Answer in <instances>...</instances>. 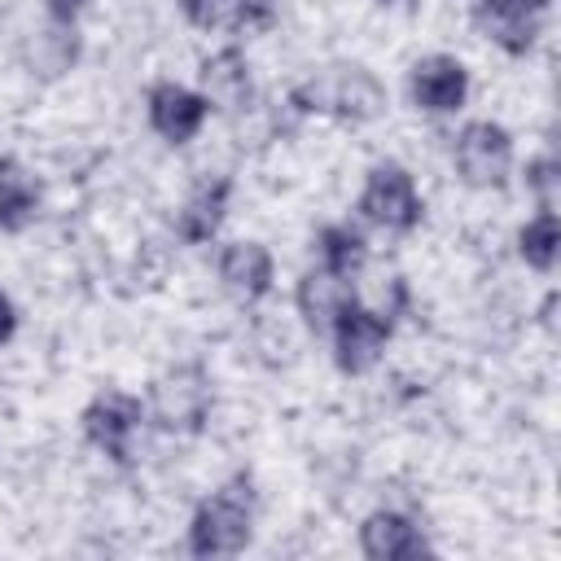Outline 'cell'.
<instances>
[{
    "label": "cell",
    "mask_w": 561,
    "mask_h": 561,
    "mask_svg": "<svg viewBox=\"0 0 561 561\" xmlns=\"http://www.w3.org/2000/svg\"><path fill=\"white\" fill-rule=\"evenodd\" d=\"M294 105L316 114H337L346 123H373L386 110V88L377 83L373 70L351 61V66H329L311 75L302 88H294Z\"/></svg>",
    "instance_id": "6da1fadb"
},
{
    "label": "cell",
    "mask_w": 561,
    "mask_h": 561,
    "mask_svg": "<svg viewBox=\"0 0 561 561\" xmlns=\"http://www.w3.org/2000/svg\"><path fill=\"white\" fill-rule=\"evenodd\" d=\"M250 530H254V495H250V482L237 478L197 504V513L188 522V552L193 557H232L250 543Z\"/></svg>",
    "instance_id": "7a4b0ae2"
},
{
    "label": "cell",
    "mask_w": 561,
    "mask_h": 561,
    "mask_svg": "<svg viewBox=\"0 0 561 561\" xmlns=\"http://www.w3.org/2000/svg\"><path fill=\"white\" fill-rule=\"evenodd\" d=\"M149 416L167 434H197L210 416V377L197 364H180L149 386Z\"/></svg>",
    "instance_id": "3957f363"
},
{
    "label": "cell",
    "mask_w": 561,
    "mask_h": 561,
    "mask_svg": "<svg viewBox=\"0 0 561 561\" xmlns=\"http://www.w3.org/2000/svg\"><path fill=\"white\" fill-rule=\"evenodd\" d=\"M451 158H456V171H460L465 184L500 188L508 180V171H513V140H508V131L500 123L473 118V123L460 127Z\"/></svg>",
    "instance_id": "277c9868"
},
{
    "label": "cell",
    "mask_w": 561,
    "mask_h": 561,
    "mask_svg": "<svg viewBox=\"0 0 561 561\" xmlns=\"http://www.w3.org/2000/svg\"><path fill=\"white\" fill-rule=\"evenodd\" d=\"M359 210H364V219H373L377 228H390V232L416 228L421 224V197H416L412 175L399 162H377L364 180Z\"/></svg>",
    "instance_id": "5b68a950"
},
{
    "label": "cell",
    "mask_w": 561,
    "mask_h": 561,
    "mask_svg": "<svg viewBox=\"0 0 561 561\" xmlns=\"http://www.w3.org/2000/svg\"><path fill=\"white\" fill-rule=\"evenodd\" d=\"M329 337H333V359L342 373H368L390 342V316H381L377 307H364V302H346L342 316L333 320Z\"/></svg>",
    "instance_id": "8992f818"
},
{
    "label": "cell",
    "mask_w": 561,
    "mask_h": 561,
    "mask_svg": "<svg viewBox=\"0 0 561 561\" xmlns=\"http://www.w3.org/2000/svg\"><path fill=\"white\" fill-rule=\"evenodd\" d=\"M206 114H210L206 96L193 92V88H184V83L162 79V83L149 88V127H153L167 145H184V140H193V136L202 131Z\"/></svg>",
    "instance_id": "52a82bcc"
},
{
    "label": "cell",
    "mask_w": 561,
    "mask_h": 561,
    "mask_svg": "<svg viewBox=\"0 0 561 561\" xmlns=\"http://www.w3.org/2000/svg\"><path fill=\"white\" fill-rule=\"evenodd\" d=\"M140 425V403L123 390H105L83 408V434L88 443H96L105 456L127 460L131 456V434Z\"/></svg>",
    "instance_id": "ba28073f"
},
{
    "label": "cell",
    "mask_w": 561,
    "mask_h": 561,
    "mask_svg": "<svg viewBox=\"0 0 561 561\" xmlns=\"http://www.w3.org/2000/svg\"><path fill=\"white\" fill-rule=\"evenodd\" d=\"M465 92H469V75H465V66L456 57L434 53V57H421L412 66V101H416V110L456 114L465 105Z\"/></svg>",
    "instance_id": "9c48e42d"
},
{
    "label": "cell",
    "mask_w": 561,
    "mask_h": 561,
    "mask_svg": "<svg viewBox=\"0 0 561 561\" xmlns=\"http://www.w3.org/2000/svg\"><path fill=\"white\" fill-rule=\"evenodd\" d=\"M202 96H206V105H215L224 114H237L250 105L254 83H250V61L241 48H219L215 57L202 61Z\"/></svg>",
    "instance_id": "30bf717a"
},
{
    "label": "cell",
    "mask_w": 561,
    "mask_h": 561,
    "mask_svg": "<svg viewBox=\"0 0 561 561\" xmlns=\"http://www.w3.org/2000/svg\"><path fill=\"white\" fill-rule=\"evenodd\" d=\"M219 280L232 298L259 302L272 289V254L259 241H228L219 250Z\"/></svg>",
    "instance_id": "8fae6325"
},
{
    "label": "cell",
    "mask_w": 561,
    "mask_h": 561,
    "mask_svg": "<svg viewBox=\"0 0 561 561\" xmlns=\"http://www.w3.org/2000/svg\"><path fill=\"white\" fill-rule=\"evenodd\" d=\"M359 548H364V557H373V561H408V557L430 552L421 526H412L403 513H390V508H377V513L364 517V526H359Z\"/></svg>",
    "instance_id": "7c38bea8"
},
{
    "label": "cell",
    "mask_w": 561,
    "mask_h": 561,
    "mask_svg": "<svg viewBox=\"0 0 561 561\" xmlns=\"http://www.w3.org/2000/svg\"><path fill=\"white\" fill-rule=\"evenodd\" d=\"M294 302H298V316L307 320V329L329 333L333 320L342 316V307L355 302V289H351L346 276H337L329 267H316V272H302L298 289H294Z\"/></svg>",
    "instance_id": "4fadbf2b"
},
{
    "label": "cell",
    "mask_w": 561,
    "mask_h": 561,
    "mask_svg": "<svg viewBox=\"0 0 561 561\" xmlns=\"http://www.w3.org/2000/svg\"><path fill=\"white\" fill-rule=\"evenodd\" d=\"M473 18H478L482 35L491 44H500L504 53H513V57H522L539 35V13L526 9L522 0H478Z\"/></svg>",
    "instance_id": "5bb4252c"
},
{
    "label": "cell",
    "mask_w": 561,
    "mask_h": 561,
    "mask_svg": "<svg viewBox=\"0 0 561 561\" xmlns=\"http://www.w3.org/2000/svg\"><path fill=\"white\" fill-rule=\"evenodd\" d=\"M180 9L202 31H267L276 18L272 0H180Z\"/></svg>",
    "instance_id": "9a60e30c"
},
{
    "label": "cell",
    "mask_w": 561,
    "mask_h": 561,
    "mask_svg": "<svg viewBox=\"0 0 561 561\" xmlns=\"http://www.w3.org/2000/svg\"><path fill=\"white\" fill-rule=\"evenodd\" d=\"M228 197H232V184H228L224 175H219V180H202V184L188 193V202L180 206V215H175V232H180L188 245L210 241V237L219 232V224H224Z\"/></svg>",
    "instance_id": "2e32d148"
},
{
    "label": "cell",
    "mask_w": 561,
    "mask_h": 561,
    "mask_svg": "<svg viewBox=\"0 0 561 561\" xmlns=\"http://www.w3.org/2000/svg\"><path fill=\"white\" fill-rule=\"evenodd\" d=\"M35 215H39V184L18 158L4 153L0 158V228L22 232L35 224Z\"/></svg>",
    "instance_id": "e0dca14e"
},
{
    "label": "cell",
    "mask_w": 561,
    "mask_h": 561,
    "mask_svg": "<svg viewBox=\"0 0 561 561\" xmlns=\"http://www.w3.org/2000/svg\"><path fill=\"white\" fill-rule=\"evenodd\" d=\"M75 61H79V35H75V26L48 22V26L31 31V39H26V66H31L39 79H57V75H66Z\"/></svg>",
    "instance_id": "ac0fdd59"
},
{
    "label": "cell",
    "mask_w": 561,
    "mask_h": 561,
    "mask_svg": "<svg viewBox=\"0 0 561 561\" xmlns=\"http://www.w3.org/2000/svg\"><path fill=\"white\" fill-rule=\"evenodd\" d=\"M316 250H320V263L337 276H355L368 259V241L351 224H324L320 237H316Z\"/></svg>",
    "instance_id": "d6986e66"
},
{
    "label": "cell",
    "mask_w": 561,
    "mask_h": 561,
    "mask_svg": "<svg viewBox=\"0 0 561 561\" xmlns=\"http://www.w3.org/2000/svg\"><path fill=\"white\" fill-rule=\"evenodd\" d=\"M517 250H522V259H526L535 272H552V267H557V254H561L557 215H552V210H539V215L517 232Z\"/></svg>",
    "instance_id": "ffe728a7"
},
{
    "label": "cell",
    "mask_w": 561,
    "mask_h": 561,
    "mask_svg": "<svg viewBox=\"0 0 561 561\" xmlns=\"http://www.w3.org/2000/svg\"><path fill=\"white\" fill-rule=\"evenodd\" d=\"M526 188L535 193V202H539V210H552L557 215V202H561V167H557V158H535V162H526Z\"/></svg>",
    "instance_id": "44dd1931"
},
{
    "label": "cell",
    "mask_w": 561,
    "mask_h": 561,
    "mask_svg": "<svg viewBox=\"0 0 561 561\" xmlns=\"http://www.w3.org/2000/svg\"><path fill=\"white\" fill-rule=\"evenodd\" d=\"M83 4H88V0H48V22H66V26H75V18L83 13Z\"/></svg>",
    "instance_id": "7402d4cb"
},
{
    "label": "cell",
    "mask_w": 561,
    "mask_h": 561,
    "mask_svg": "<svg viewBox=\"0 0 561 561\" xmlns=\"http://www.w3.org/2000/svg\"><path fill=\"white\" fill-rule=\"evenodd\" d=\"M13 329H18V311H13L9 294L0 289V342H9V337H13Z\"/></svg>",
    "instance_id": "603a6c76"
},
{
    "label": "cell",
    "mask_w": 561,
    "mask_h": 561,
    "mask_svg": "<svg viewBox=\"0 0 561 561\" xmlns=\"http://www.w3.org/2000/svg\"><path fill=\"white\" fill-rule=\"evenodd\" d=\"M522 4H526V9H535V13H539V9H548V4H552V0H522Z\"/></svg>",
    "instance_id": "cb8c5ba5"
}]
</instances>
